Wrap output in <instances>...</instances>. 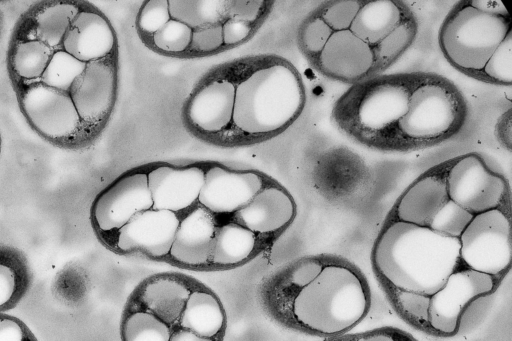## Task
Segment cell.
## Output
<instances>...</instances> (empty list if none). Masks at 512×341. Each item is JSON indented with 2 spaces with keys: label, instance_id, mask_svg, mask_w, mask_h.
I'll use <instances>...</instances> for the list:
<instances>
[{
  "label": "cell",
  "instance_id": "11",
  "mask_svg": "<svg viewBox=\"0 0 512 341\" xmlns=\"http://www.w3.org/2000/svg\"><path fill=\"white\" fill-rule=\"evenodd\" d=\"M152 206L147 172L127 173L96 195L90 207V222L102 242Z\"/></svg>",
  "mask_w": 512,
  "mask_h": 341
},
{
  "label": "cell",
  "instance_id": "4",
  "mask_svg": "<svg viewBox=\"0 0 512 341\" xmlns=\"http://www.w3.org/2000/svg\"><path fill=\"white\" fill-rule=\"evenodd\" d=\"M370 290L352 266L325 262L318 276L303 287L276 320L306 334L333 338L358 325L370 309Z\"/></svg>",
  "mask_w": 512,
  "mask_h": 341
},
{
  "label": "cell",
  "instance_id": "32",
  "mask_svg": "<svg viewBox=\"0 0 512 341\" xmlns=\"http://www.w3.org/2000/svg\"><path fill=\"white\" fill-rule=\"evenodd\" d=\"M473 216L449 199L433 218L429 228L441 234L459 238Z\"/></svg>",
  "mask_w": 512,
  "mask_h": 341
},
{
  "label": "cell",
  "instance_id": "6",
  "mask_svg": "<svg viewBox=\"0 0 512 341\" xmlns=\"http://www.w3.org/2000/svg\"><path fill=\"white\" fill-rule=\"evenodd\" d=\"M468 114L460 89L448 78L424 72L398 124L399 151L437 145L456 135Z\"/></svg>",
  "mask_w": 512,
  "mask_h": 341
},
{
  "label": "cell",
  "instance_id": "3",
  "mask_svg": "<svg viewBox=\"0 0 512 341\" xmlns=\"http://www.w3.org/2000/svg\"><path fill=\"white\" fill-rule=\"evenodd\" d=\"M423 73L379 74L353 84L335 102L332 122L361 145L399 151L398 124Z\"/></svg>",
  "mask_w": 512,
  "mask_h": 341
},
{
  "label": "cell",
  "instance_id": "28",
  "mask_svg": "<svg viewBox=\"0 0 512 341\" xmlns=\"http://www.w3.org/2000/svg\"><path fill=\"white\" fill-rule=\"evenodd\" d=\"M172 328L143 311H123L120 323L121 341H169Z\"/></svg>",
  "mask_w": 512,
  "mask_h": 341
},
{
  "label": "cell",
  "instance_id": "9",
  "mask_svg": "<svg viewBox=\"0 0 512 341\" xmlns=\"http://www.w3.org/2000/svg\"><path fill=\"white\" fill-rule=\"evenodd\" d=\"M460 257L466 268L500 280L511 266L510 214L500 209L474 215L459 237Z\"/></svg>",
  "mask_w": 512,
  "mask_h": 341
},
{
  "label": "cell",
  "instance_id": "23",
  "mask_svg": "<svg viewBox=\"0 0 512 341\" xmlns=\"http://www.w3.org/2000/svg\"><path fill=\"white\" fill-rule=\"evenodd\" d=\"M178 326L205 338L223 340L227 315L219 297L201 283L189 295Z\"/></svg>",
  "mask_w": 512,
  "mask_h": 341
},
{
  "label": "cell",
  "instance_id": "42",
  "mask_svg": "<svg viewBox=\"0 0 512 341\" xmlns=\"http://www.w3.org/2000/svg\"><path fill=\"white\" fill-rule=\"evenodd\" d=\"M169 341H223L220 339H210L199 336L194 332L176 326L172 329Z\"/></svg>",
  "mask_w": 512,
  "mask_h": 341
},
{
  "label": "cell",
  "instance_id": "15",
  "mask_svg": "<svg viewBox=\"0 0 512 341\" xmlns=\"http://www.w3.org/2000/svg\"><path fill=\"white\" fill-rule=\"evenodd\" d=\"M262 176L253 171L211 166L205 170L198 203L212 214H234L264 187Z\"/></svg>",
  "mask_w": 512,
  "mask_h": 341
},
{
  "label": "cell",
  "instance_id": "14",
  "mask_svg": "<svg viewBox=\"0 0 512 341\" xmlns=\"http://www.w3.org/2000/svg\"><path fill=\"white\" fill-rule=\"evenodd\" d=\"M374 63L372 46L348 29L333 32L313 65L324 77L353 85L372 77Z\"/></svg>",
  "mask_w": 512,
  "mask_h": 341
},
{
  "label": "cell",
  "instance_id": "43",
  "mask_svg": "<svg viewBox=\"0 0 512 341\" xmlns=\"http://www.w3.org/2000/svg\"><path fill=\"white\" fill-rule=\"evenodd\" d=\"M2 28H3V13L0 10V36H1Z\"/></svg>",
  "mask_w": 512,
  "mask_h": 341
},
{
  "label": "cell",
  "instance_id": "21",
  "mask_svg": "<svg viewBox=\"0 0 512 341\" xmlns=\"http://www.w3.org/2000/svg\"><path fill=\"white\" fill-rule=\"evenodd\" d=\"M235 85L215 80L201 88L190 100L187 114L203 131L214 133L225 128L233 118Z\"/></svg>",
  "mask_w": 512,
  "mask_h": 341
},
{
  "label": "cell",
  "instance_id": "18",
  "mask_svg": "<svg viewBox=\"0 0 512 341\" xmlns=\"http://www.w3.org/2000/svg\"><path fill=\"white\" fill-rule=\"evenodd\" d=\"M205 170L199 166L160 165L147 172L153 209L178 213L192 207L204 184Z\"/></svg>",
  "mask_w": 512,
  "mask_h": 341
},
{
  "label": "cell",
  "instance_id": "24",
  "mask_svg": "<svg viewBox=\"0 0 512 341\" xmlns=\"http://www.w3.org/2000/svg\"><path fill=\"white\" fill-rule=\"evenodd\" d=\"M410 11L402 1L362 0L350 31L371 46L386 37Z\"/></svg>",
  "mask_w": 512,
  "mask_h": 341
},
{
  "label": "cell",
  "instance_id": "10",
  "mask_svg": "<svg viewBox=\"0 0 512 341\" xmlns=\"http://www.w3.org/2000/svg\"><path fill=\"white\" fill-rule=\"evenodd\" d=\"M499 279L469 268L449 276L445 285L430 297L427 333L451 337L459 333L476 302L490 296Z\"/></svg>",
  "mask_w": 512,
  "mask_h": 341
},
{
  "label": "cell",
  "instance_id": "29",
  "mask_svg": "<svg viewBox=\"0 0 512 341\" xmlns=\"http://www.w3.org/2000/svg\"><path fill=\"white\" fill-rule=\"evenodd\" d=\"M396 312L411 326L427 333L430 297L386 288Z\"/></svg>",
  "mask_w": 512,
  "mask_h": 341
},
{
  "label": "cell",
  "instance_id": "20",
  "mask_svg": "<svg viewBox=\"0 0 512 341\" xmlns=\"http://www.w3.org/2000/svg\"><path fill=\"white\" fill-rule=\"evenodd\" d=\"M323 258H301L267 278L260 287V300L265 312L277 320L296 294L321 272Z\"/></svg>",
  "mask_w": 512,
  "mask_h": 341
},
{
  "label": "cell",
  "instance_id": "40",
  "mask_svg": "<svg viewBox=\"0 0 512 341\" xmlns=\"http://www.w3.org/2000/svg\"><path fill=\"white\" fill-rule=\"evenodd\" d=\"M250 23L229 18L222 24L223 44L233 45L241 42L251 32Z\"/></svg>",
  "mask_w": 512,
  "mask_h": 341
},
{
  "label": "cell",
  "instance_id": "27",
  "mask_svg": "<svg viewBox=\"0 0 512 341\" xmlns=\"http://www.w3.org/2000/svg\"><path fill=\"white\" fill-rule=\"evenodd\" d=\"M226 2L220 0H170V17L192 30L219 24L226 17Z\"/></svg>",
  "mask_w": 512,
  "mask_h": 341
},
{
  "label": "cell",
  "instance_id": "33",
  "mask_svg": "<svg viewBox=\"0 0 512 341\" xmlns=\"http://www.w3.org/2000/svg\"><path fill=\"white\" fill-rule=\"evenodd\" d=\"M362 0H334L325 2L316 11L323 21L334 31L350 29Z\"/></svg>",
  "mask_w": 512,
  "mask_h": 341
},
{
  "label": "cell",
  "instance_id": "16",
  "mask_svg": "<svg viewBox=\"0 0 512 341\" xmlns=\"http://www.w3.org/2000/svg\"><path fill=\"white\" fill-rule=\"evenodd\" d=\"M449 165L450 160L438 164L414 180L396 201L390 219L429 227L449 200L446 181Z\"/></svg>",
  "mask_w": 512,
  "mask_h": 341
},
{
  "label": "cell",
  "instance_id": "17",
  "mask_svg": "<svg viewBox=\"0 0 512 341\" xmlns=\"http://www.w3.org/2000/svg\"><path fill=\"white\" fill-rule=\"evenodd\" d=\"M217 225L214 214L201 205L191 209L180 219L166 260L187 269H208Z\"/></svg>",
  "mask_w": 512,
  "mask_h": 341
},
{
  "label": "cell",
  "instance_id": "41",
  "mask_svg": "<svg viewBox=\"0 0 512 341\" xmlns=\"http://www.w3.org/2000/svg\"><path fill=\"white\" fill-rule=\"evenodd\" d=\"M469 3L485 13L498 14V15H509L506 7L502 1L495 0H469Z\"/></svg>",
  "mask_w": 512,
  "mask_h": 341
},
{
  "label": "cell",
  "instance_id": "8",
  "mask_svg": "<svg viewBox=\"0 0 512 341\" xmlns=\"http://www.w3.org/2000/svg\"><path fill=\"white\" fill-rule=\"evenodd\" d=\"M446 181L449 199L472 215L493 209L509 212L507 180L477 153L450 160Z\"/></svg>",
  "mask_w": 512,
  "mask_h": 341
},
{
  "label": "cell",
  "instance_id": "38",
  "mask_svg": "<svg viewBox=\"0 0 512 341\" xmlns=\"http://www.w3.org/2000/svg\"><path fill=\"white\" fill-rule=\"evenodd\" d=\"M223 44L222 25L215 24L192 31L190 47L198 52H211Z\"/></svg>",
  "mask_w": 512,
  "mask_h": 341
},
{
  "label": "cell",
  "instance_id": "25",
  "mask_svg": "<svg viewBox=\"0 0 512 341\" xmlns=\"http://www.w3.org/2000/svg\"><path fill=\"white\" fill-rule=\"evenodd\" d=\"M32 271L24 253L0 244V313L15 308L28 293Z\"/></svg>",
  "mask_w": 512,
  "mask_h": 341
},
{
  "label": "cell",
  "instance_id": "2",
  "mask_svg": "<svg viewBox=\"0 0 512 341\" xmlns=\"http://www.w3.org/2000/svg\"><path fill=\"white\" fill-rule=\"evenodd\" d=\"M373 266L386 288L433 296L455 271L466 268L459 238L389 219L378 235Z\"/></svg>",
  "mask_w": 512,
  "mask_h": 341
},
{
  "label": "cell",
  "instance_id": "39",
  "mask_svg": "<svg viewBox=\"0 0 512 341\" xmlns=\"http://www.w3.org/2000/svg\"><path fill=\"white\" fill-rule=\"evenodd\" d=\"M262 4L263 1L258 0L228 1L226 2V17L251 23L259 16Z\"/></svg>",
  "mask_w": 512,
  "mask_h": 341
},
{
  "label": "cell",
  "instance_id": "5",
  "mask_svg": "<svg viewBox=\"0 0 512 341\" xmlns=\"http://www.w3.org/2000/svg\"><path fill=\"white\" fill-rule=\"evenodd\" d=\"M304 103L300 75L278 63L254 71L235 87L232 120L245 133H271L294 121Z\"/></svg>",
  "mask_w": 512,
  "mask_h": 341
},
{
  "label": "cell",
  "instance_id": "19",
  "mask_svg": "<svg viewBox=\"0 0 512 341\" xmlns=\"http://www.w3.org/2000/svg\"><path fill=\"white\" fill-rule=\"evenodd\" d=\"M296 206L291 195L277 185L264 186L233 220L260 237L284 230L294 219Z\"/></svg>",
  "mask_w": 512,
  "mask_h": 341
},
{
  "label": "cell",
  "instance_id": "30",
  "mask_svg": "<svg viewBox=\"0 0 512 341\" xmlns=\"http://www.w3.org/2000/svg\"><path fill=\"white\" fill-rule=\"evenodd\" d=\"M478 79L510 86L512 83V31L498 45L484 65Z\"/></svg>",
  "mask_w": 512,
  "mask_h": 341
},
{
  "label": "cell",
  "instance_id": "26",
  "mask_svg": "<svg viewBox=\"0 0 512 341\" xmlns=\"http://www.w3.org/2000/svg\"><path fill=\"white\" fill-rule=\"evenodd\" d=\"M417 33L418 22L410 10L386 37L372 46L375 58L372 76L381 74L394 64L412 45Z\"/></svg>",
  "mask_w": 512,
  "mask_h": 341
},
{
  "label": "cell",
  "instance_id": "13",
  "mask_svg": "<svg viewBox=\"0 0 512 341\" xmlns=\"http://www.w3.org/2000/svg\"><path fill=\"white\" fill-rule=\"evenodd\" d=\"M200 284L195 278L182 273L150 275L133 289L123 311L150 313L173 329L178 326L189 295Z\"/></svg>",
  "mask_w": 512,
  "mask_h": 341
},
{
  "label": "cell",
  "instance_id": "34",
  "mask_svg": "<svg viewBox=\"0 0 512 341\" xmlns=\"http://www.w3.org/2000/svg\"><path fill=\"white\" fill-rule=\"evenodd\" d=\"M192 31L187 25L171 19L153 34V42L162 51L183 52L190 47Z\"/></svg>",
  "mask_w": 512,
  "mask_h": 341
},
{
  "label": "cell",
  "instance_id": "37",
  "mask_svg": "<svg viewBox=\"0 0 512 341\" xmlns=\"http://www.w3.org/2000/svg\"><path fill=\"white\" fill-rule=\"evenodd\" d=\"M0 341H38V339L21 319L0 313Z\"/></svg>",
  "mask_w": 512,
  "mask_h": 341
},
{
  "label": "cell",
  "instance_id": "31",
  "mask_svg": "<svg viewBox=\"0 0 512 341\" xmlns=\"http://www.w3.org/2000/svg\"><path fill=\"white\" fill-rule=\"evenodd\" d=\"M333 32L317 12L304 21L299 31V42L303 52L312 63L319 56Z\"/></svg>",
  "mask_w": 512,
  "mask_h": 341
},
{
  "label": "cell",
  "instance_id": "44",
  "mask_svg": "<svg viewBox=\"0 0 512 341\" xmlns=\"http://www.w3.org/2000/svg\"><path fill=\"white\" fill-rule=\"evenodd\" d=\"M0 153H1V134H0Z\"/></svg>",
  "mask_w": 512,
  "mask_h": 341
},
{
  "label": "cell",
  "instance_id": "22",
  "mask_svg": "<svg viewBox=\"0 0 512 341\" xmlns=\"http://www.w3.org/2000/svg\"><path fill=\"white\" fill-rule=\"evenodd\" d=\"M266 246L262 237L234 220L218 224L208 269L239 267L254 259Z\"/></svg>",
  "mask_w": 512,
  "mask_h": 341
},
{
  "label": "cell",
  "instance_id": "36",
  "mask_svg": "<svg viewBox=\"0 0 512 341\" xmlns=\"http://www.w3.org/2000/svg\"><path fill=\"white\" fill-rule=\"evenodd\" d=\"M324 341H417L408 333L392 328L383 327L373 329L370 331L356 333V334H344L341 336L327 338Z\"/></svg>",
  "mask_w": 512,
  "mask_h": 341
},
{
  "label": "cell",
  "instance_id": "1",
  "mask_svg": "<svg viewBox=\"0 0 512 341\" xmlns=\"http://www.w3.org/2000/svg\"><path fill=\"white\" fill-rule=\"evenodd\" d=\"M115 35L89 4L44 0L16 21L6 67L19 109L55 147L85 146L113 106Z\"/></svg>",
  "mask_w": 512,
  "mask_h": 341
},
{
  "label": "cell",
  "instance_id": "12",
  "mask_svg": "<svg viewBox=\"0 0 512 341\" xmlns=\"http://www.w3.org/2000/svg\"><path fill=\"white\" fill-rule=\"evenodd\" d=\"M180 223L168 210L149 209L136 214L127 224L101 243L120 255L166 260Z\"/></svg>",
  "mask_w": 512,
  "mask_h": 341
},
{
  "label": "cell",
  "instance_id": "7",
  "mask_svg": "<svg viewBox=\"0 0 512 341\" xmlns=\"http://www.w3.org/2000/svg\"><path fill=\"white\" fill-rule=\"evenodd\" d=\"M511 32V16L485 13L468 1L448 12L438 34L439 47L459 71L479 78L498 45Z\"/></svg>",
  "mask_w": 512,
  "mask_h": 341
},
{
  "label": "cell",
  "instance_id": "35",
  "mask_svg": "<svg viewBox=\"0 0 512 341\" xmlns=\"http://www.w3.org/2000/svg\"><path fill=\"white\" fill-rule=\"evenodd\" d=\"M169 20H171V17L168 1L149 0L139 11L137 25L142 31L154 34Z\"/></svg>",
  "mask_w": 512,
  "mask_h": 341
}]
</instances>
